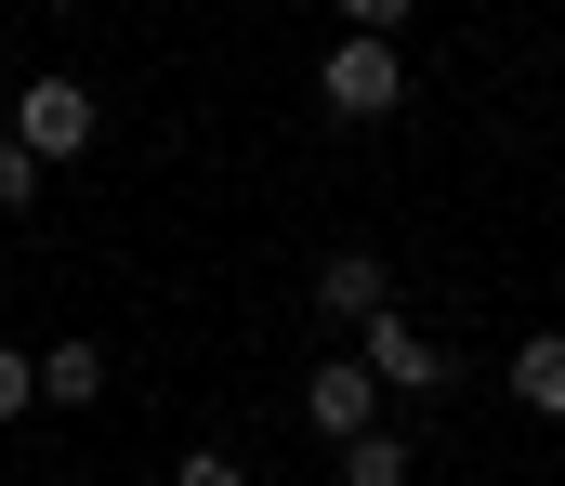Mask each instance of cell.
Segmentation results:
<instances>
[{
    "label": "cell",
    "mask_w": 565,
    "mask_h": 486,
    "mask_svg": "<svg viewBox=\"0 0 565 486\" xmlns=\"http://www.w3.org/2000/svg\"><path fill=\"white\" fill-rule=\"evenodd\" d=\"M316 303H329L342 328L395 316V277H382V250H329V263H316Z\"/></svg>",
    "instance_id": "5"
},
{
    "label": "cell",
    "mask_w": 565,
    "mask_h": 486,
    "mask_svg": "<svg viewBox=\"0 0 565 486\" xmlns=\"http://www.w3.org/2000/svg\"><path fill=\"white\" fill-rule=\"evenodd\" d=\"M513 408L526 421H565V328H526L513 342Z\"/></svg>",
    "instance_id": "6"
},
{
    "label": "cell",
    "mask_w": 565,
    "mask_h": 486,
    "mask_svg": "<svg viewBox=\"0 0 565 486\" xmlns=\"http://www.w3.org/2000/svg\"><path fill=\"white\" fill-rule=\"evenodd\" d=\"M13 210H40V171L13 159V132H0V224H13Z\"/></svg>",
    "instance_id": "10"
},
{
    "label": "cell",
    "mask_w": 565,
    "mask_h": 486,
    "mask_svg": "<svg viewBox=\"0 0 565 486\" xmlns=\"http://www.w3.org/2000/svg\"><path fill=\"white\" fill-rule=\"evenodd\" d=\"M316 106H329V119H355V132H369V119H395V106H408L395 40H355V26H342V40H329V66H316Z\"/></svg>",
    "instance_id": "1"
},
{
    "label": "cell",
    "mask_w": 565,
    "mask_h": 486,
    "mask_svg": "<svg viewBox=\"0 0 565 486\" xmlns=\"http://www.w3.org/2000/svg\"><path fill=\"white\" fill-rule=\"evenodd\" d=\"M93 119H106V106H93V93H79V79H53V66H40V79H26V93H13V159H26V171H53V159H79V145H93Z\"/></svg>",
    "instance_id": "2"
},
{
    "label": "cell",
    "mask_w": 565,
    "mask_h": 486,
    "mask_svg": "<svg viewBox=\"0 0 565 486\" xmlns=\"http://www.w3.org/2000/svg\"><path fill=\"white\" fill-rule=\"evenodd\" d=\"M106 395V342H53L40 355V408H93Z\"/></svg>",
    "instance_id": "7"
},
{
    "label": "cell",
    "mask_w": 565,
    "mask_h": 486,
    "mask_svg": "<svg viewBox=\"0 0 565 486\" xmlns=\"http://www.w3.org/2000/svg\"><path fill=\"white\" fill-rule=\"evenodd\" d=\"M171 486H250V474H237L224 447H184V461H171Z\"/></svg>",
    "instance_id": "11"
},
{
    "label": "cell",
    "mask_w": 565,
    "mask_h": 486,
    "mask_svg": "<svg viewBox=\"0 0 565 486\" xmlns=\"http://www.w3.org/2000/svg\"><path fill=\"white\" fill-rule=\"evenodd\" d=\"M26 408H40V355H13V342H0V421H26Z\"/></svg>",
    "instance_id": "9"
},
{
    "label": "cell",
    "mask_w": 565,
    "mask_h": 486,
    "mask_svg": "<svg viewBox=\"0 0 565 486\" xmlns=\"http://www.w3.org/2000/svg\"><path fill=\"white\" fill-rule=\"evenodd\" d=\"M422 474V447H408V434H395V421H382V434H355V447H342V486H408Z\"/></svg>",
    "instance_id": "8"
},
{
    "label": "cell",
    "mask_w": 565,
    "mask_h": 486,
    "mask_svg": "<svg viewBox=\"0 0 565 486\" xmlns=\"http://www.w3.org/2000/svg\"><path fill=\"white\" fill-rule=\"evenodd\" d=\"M355 368H369L382 395H447V342L408 328V316H369V328H355Z\"/></svg>",
    "instance_id": "3"
},
{
    "label": "cell",
    "mask_w": 565,
    "mask_h": 486,
    "mask_svg": "<svg viewBox=\"0 0 565 486\" xmlns=\"http://www.w3.org/2000/svg\"><path fill=\"white\" fill-rule=\"evenodd\" d=\"M302 421H316L329 447H355V434H382V381H369L355 355H329V368L302 381Z\"/></svg>",
    "instance_id": "4"
}]
</instances>
